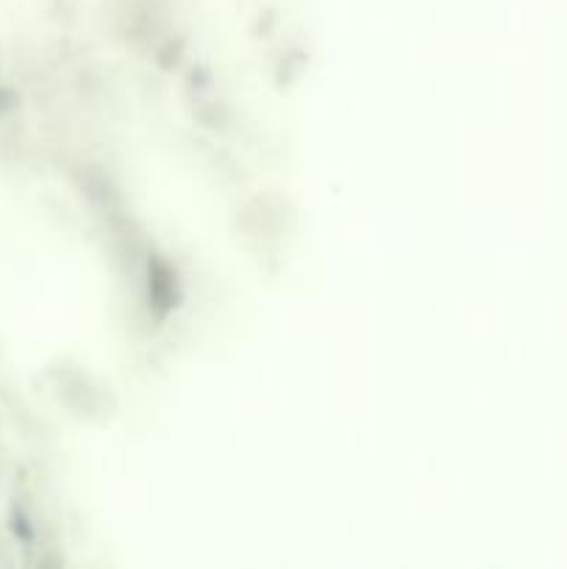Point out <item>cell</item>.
I'll use <instances>...</instances> for the list:
<instances>
[{
    "label": "cell",
    "instance_id": "obj_1",
    "mask_svg": "<svg viewBox=\"0 0 567 569\" xmlns=\"http://www.w3.org/2000/svg\"><path fill=\"white\" fill-rule=\"evenodd\" d=\"M17 103H20V94L11 87H3V83H0V120H3L6 114H11V111L17 109Z\"/></svg>",
    "mask_w": 567,
    "mask_h": 569
}]
</instances>
